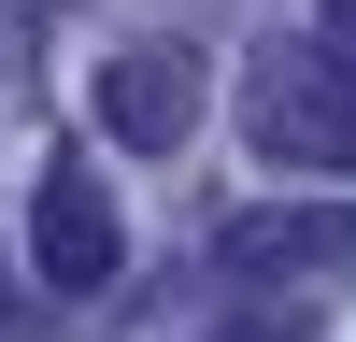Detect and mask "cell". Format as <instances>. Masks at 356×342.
Listing matches in <instances>:
<instances>
[{
    "instance_id": "cell-1",
    "label": "cell",
    "mask_w": 356,
    "mask_h": 342,
    "mask_svg": "<svg viewBox=\"0 0 356 342\" xmlns=\"http://www.w3.org/2000/svg\"><path fill=\"white\" fill-rule=\"evenodd\" d=\"M243 142L285 171H356V57H328V43L243 57Z\"/></svg>"
},
{
    "instance_id": "cell-2",
    "label": "cell",
    "mask_w": 356,
    "mask_h": 342,
    "mask_svg": "<svg viewBox=\"0 0 356 342\" xmlns=\"http://www.w3.org/2000/svg\"><path fill=\"white\" fill-rule=\"evenodd\" d=\"M214 271L285 300V285H356V200H243L214 228Z\"/></svg>"
},
{
    "instance_id": "cell-3",
    "label": "cell",
    "mask_w": 356,
    "mask_h": 342,
    "mask_svg": "<svg viewBox=\"0 0 356 342\" xmlns=\"http://www.w3.org/2000/svg\"><path fill=\"white\" fill-rule=\"evenodd\" d=\"M86 100H100V129L129 142V157H171V142H186L200 114H214V72H200L186 43H114Z\"/></svg>"
},
{
    "instance_id": "cell-4",
    "label": "cell",
    "mask_w": 356,
    "mask_h": 342,
    "mask_svg": "<svg viewBox=\"0 0 356 342\" xmlns=\"http://www.w3.org/2000/svg\"><path fill=\"white\" fill-rule=\"evenodd\" d=\"M114 256H129L114 186H100L86 157H43V186H29V271H43L57 300H86V285H114Z\"/></svg>"
},
{
    "instance_id": "cell-5",
    "label": "cell",
    "mask_w": 356,
    "mask_h": 342,
    "mask_svg": "<svg viewBox=\"0 0 356 342\" xmlns=\"http://www.w3.org/2000/svg\"><path fill=\"white\" fill-rule=\"evenodd\" d=\"M200 342H314V314H300V300H257V314H214Z\"/></svg>"
},
{
    "instance_id": "cell-6",
    "label": "cell",
    "mask_w": 356,
    "mask_h": 342,
    "mask_svg": "<svg viewBox=\"0 0 356 342\" xmlns=\"http://www.w3.org/2000/svg\"><path fill=\"white\" fill-rule=\"evenodd\" d=\"M328 28H342V43H356V0H328Z\"/></svg>"
}]
</instances>
